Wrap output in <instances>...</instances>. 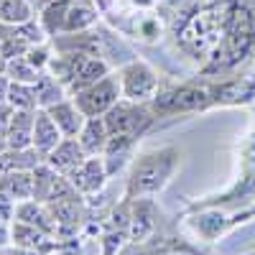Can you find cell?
Listing matches in <instances>:
<instances>
[{
	"label": "cell",
	"instance_id": "cell-1",
	"mask_svg": "<svg viewBox=\"0 0 255 255\" xmlns=\"http://www.w3.org/2000/svg\"><path fill=\"white\" fill-rule=\"evenodd\" d=\"M232 3L235 0H209L204 5L191 8L184 13V18L176 20V46L189 56V59H202L207 61L209 54L220 46L225 38L227 20L232 13Z\"/></svg>",
	"mask_w": 255,
	"mask_h": 255
},
{
	"label": "cell",
	"instance_id": "cell-2",
	"mask_svg": "<svg viewBox=\"0 0 255 255\" xmlns=\"http://www.w3.org/2000/svg\"><path fill=\"white\" fill-rule=\"evenodd\" d=\"M253 46H255V15L250 13V8H245L243 3L235 0L230 20H227L225 38L202 64V74L220 77L225 72H232L253 51Z\"/></svg>",
	"mask_w": 255,
	"mask_h": 255
},
{
	"label": "cell",
	"instance_id": "cell-3",
	"mask_svg": "<svg viewBox=\"0 0 255 255\" xmlns=\"http://www.w3.org/2000/svg\"><path fill=\"white\" fill-rule=\"evenodd\" d=\"M179 158L181 153L174 145L153 148V151H145L138 158H133L123 199H143V197H153L158 191H163L176 174Z\"/></svg>",
	"mask_w": 255,
	"mask_h": 255
},
{
	"label": "cell",
	"instance_id": "cell-4",
	"mask_svg": "<svg viewBox=\"0 0 255 255\" xmlns=\"http://www.w3.org/2000/svg\"><path fill=\"white\" fill-rule=\"evenodd\" d=\"M212 108L209 84H176V87L158 90L151 102L153 115H176V113H202Z\"/></svg>",
	"mask_w": 255,
	"mask_h": 255
},
{
	"label": "cell",
	"instance_id": "cell-5",
	"mask_svg": "<svg viewBox=\"0 0 255 255\" xmlns=\"http://www.w3.org/2000/svg\"><path fill=\"white\" fill-rule=\"evenodd\" d=\"M120 87H123V97L130 102H140V105H151L153 97L158 95L161 84H158V74L151 64H145L143 59H130L120 67Z\"/></svg>",
	"mask_w": 255,
	"mask_h": 255
},
{
	"label": "cell",
	"instance_id": "cell-6",
	"mask_svg": "<svg viewBox=\"0 0 255 255\" xmlns=\"http://www.w3.org/2000/svg\"><path fill=\"white\" fill-rule=\"evenodd\" d=\"M102 118H105V123H108V130L110 133H125V135L140 138L148 128H151V123H153L156 115L151 110V105L130 102V100L123 97Z\"/></svg>",
	"mask_w": 255,
	"mask_h": 255
},
{
	"label": "cell",
	"instance_id": "cell-7",
	"mask_svg": "<svg viewBox=\"0 0 255 255\" xmlns=\"http://www.w3.org/2000/svg\"><path fill=\"white\" fill-rule=\"evenodd\" d=\"M123 100V87H120V74H105L100 82H95L92 87L82 90L74 95L77 108L87 115V118H102L113 105Z\"/></svg>",
	"mask_w": 255,
	"mask_h": 255
},
{
	"label": "cell",
	"instance_id": "cell-8",
	"mask_svg": "<svg viewBox=\"0 0 255 255\" xmlns=\"http://www.w3.org/2000/svg\"><path fill=\"white\" fill-rule=\"evenodd\" d=\"M212 105L222 108H245L255 102V72H245L238 77H227L209 84Z\"/></svg>",
	"mask_w": 255,
	"mask_h": 255
},
{
	"label": "cell",
	"instance_id": "cell-9",
	"mask_svg": "<svg viewBox=\"0 0 255 255\" xmlns=\"http://www.w3.org/2000/svg\"><path fill=\"white\" fill-rule=\"evenodd\" d=\"M125 243H130V199H123L102 222L100 245L102 255H118Z\"/></svg>",
	"mask_w": 255,
	"mask_h": 255
},
{
	"label": "cell",
	"instance_id": "cell-10",
	"mask_svg": "<svg viewBox=\"0 0 255 255\" xmlns=\"http://www.w3.org/2000/svg\"><path fill=\"white\" fill-rule=\"evenodd\" d=\"M10 245L33 250L38 255H51V253H59L64 248H72L67 243L56 240L54 235H49V232L38 230L33 225H26V222H18V220L10 222Z\"/></svg>",
	"mask_w": 255,
	"mask_h": 255
},
{
	"label": "cell",
	"instance_id": "cell-11",
	"mask_svg": "<svg viewBox=\"0 0 255 255\" xmlns=\"http://www.w3.org/2000/svg\"><path fill=\"white\" fill-rule=\"evenodd\" d=\"M108 179H110V174H108V166H105L102 156H87L69 174V181L74 184V189L82 197L100 194L105 189V184H108Z\"/></svg>",
	"mask_w": 255,
	"mask_h": 255
},
{
	"label": "cell",
	"instance_id": "cell-12",
	"mask_svg": "<svg viewBox=\"0 0 255 255\" xmlns=\"http://www.w3.org/2000/svg\"><path fill=\"white\" fill-rule=\"evenodd\" d=\"M253 194H255V133H250L240 148V181L222 197V202L248 199Z\"/></svg>",
	"mask_w": 255,
	"mask_h": 255
},
{
	"label": "cell",
	"instance_id": "cell-13",
	"mask_svg": "<svg viewBox=\"0 0 255 255\" xmlns=\"http://www.w3.org/2000/svg\"><path fill=\"white\" fill-rule=\"evenodd\" d=\"M158 207L151 197L130 199V243H143L153 235L156 230Z\"/></svg>",
	"mask_w": 255,
	"mask_h": 255
},
{
	"label": "cell",
	"instance_id": "cell-14",
	"mask_svg": "<svg viewBox=\"0 0 255 255\" xmlns=\"http://www.w3.org/2000/svg\"><path fill=\"white\" fill-rule=\"evenodd\" d=\"M135 143H138V138H133V135L110 133L108 145H105V151H102V158H105V166H108V174H110V176L128 166V161L133 158Z\"/></svg>",
	"mask_w": 255,
	"mask_h": 255
},
{
	"label": "cell",
	"instance_id": "cell-15",
	"mask_svg": "<svg viewBox=\"0 0 255 255\" xmlns=\"http://www.w3.org/2000/svg\"><path fill=\"white\" fill-rule=\"evenodd\" d=\"M84 158H87V153H84V148L79 145L77 138H61V143L46 156V163L54 168V171L69 176Z\"/></svg>",
	"mask_w": 255,
	"mask_h": 255
},
{
	"label": "cell",
	"instance_id": "cell-16",
	"mask_svg": "<svg viewBox=\"0 0 255 255\" xmlns=\"http://www.w3.org/2000/svg\"><path fill=\"white\" fill-rule=\"evenodd\" d=\"M46 110L54 118V123L59 125V130H61L64 138H77L79 130H82V125H84V120H87V115L77 108L74 97L61 100V102L51 105V108H46Z\"/></svg>",
	"mask_w": 255,
	"mask_h": 255
},
{
	"label": "cell",
	"instance_id": "cell-17",
	"mask_svg": "<svg viewBox=\"0 0 255 255\" xmlns=\"http://www.w3.org/2000/svg\"><path fill=\"white\" fill-rule=\"evenodd\" d=\"M61 138L64 135L59 130V125L54 123V118L49 115V110L38 108L36 110V123H33V148L46 158L54 148L61 143Z\"/></svg>",
	"mask_w": 255,
	"mask_h": 255
},
{
	"label": "cell",
	"instance_id": "cell-18",
	"mask_svg": "<svg viewBox=\"0 0 255 255\" xmlns=\"http://www.w3.org/2000/svg\"><path fill=\"white\" fill-rule=\"evenodd\" d=\"M18 222H26V225H33L38 230L49 232V235H54L59 240V227H56V220L51 217V212L46 204H41L36 199H26V202H18L15 204V217Z\"/></svg>",
	"mask_w": 255,
	"mask_h": 255
},
{
	"label": "cell",
	"instance_id": "cell-19",
	"mask_svg": "<svg viewBox=\"0 0 255 255\" xmlns=\"http://www.w3.org/2000/svg\"><path fill=\"white\" fill-rule=\"evenodd\" d=\"M102 10L95 0H72L69 13H67V23H64L61 33H82L90 31L92 26H97Z\"/></svg>",
	"mask_w": 255,
	"mask_h": 255
},
{
	"label": "cell",
	"instance_id": "cell-20",
	"mask_svg": "<svg viewBox=\"0 0 255 255\" xmlns=\"http://www.w3.org/2000/svg\"><path fill=\"white\" fill-rule=\"evenodd\" d=\"M108 138H110V130H108V123L105 118H87L82 125V130L77 135L79 145L84 148L87 156H102L105 145H108Z\"/></svg>",
	"mask_w": 255,
	"mask_h": 255
},
{
	"label": "cell",
	"instance_id": "cell-21",
	"mask_svg": "<svg viewBox=\"0 0 255 255\" xmlns=\"http://www.w3.org/2000/svg\"><path fill=\"white\" fill-rule=\"evenodd\" d=\"M33 123H36V110H13L8 148H15V151L33 148Z\"/></svg>",
	"mask_w": 255,
	"mask_h": 255
},
{
	"label": "cell",
	"instance_id": "cell-22",
	"mask_svg": "<svg viewBox=\"0 0 255 255\" xmlns=\"http://www.w3.org/2000/svg\"><path fill=\"white\" fill-rule=\"evenodd\" d=\"M44 161L46 158L41 156L36 148H23V151L5 148V151H0V176L10 174V171H33V168Z\"/></svg>",
	"mask_w": 255,
	"mask_h": 255
},
{
	"label": "cell",
	"instance_id": "cell-23",
	"mask_svg": "<svg viewBox=\"0 0 255 255\" xmlns=\"http://www.w3.org/2000/svg\"><path fill=\"white\" fill-rule=\"evenodd\" d=\"M191 222H194L197 232L204 240H217L220 235H225V230L232 227V220L220 209H204L191 217Z\"/></svg>",
	"mask_w": 255,
	"mask_h": 255
},
{
	"label": "cell",
	"instance_id": "cell-24",
	"mask_svg": "<svg viewBox=\"0 0 255 255\" xmlns=\"http://www.w3.org/2000/svg\"><path fill=\"white\" fill-rule=\"evenodd\" d=\"M72 0H49L46 5L38 8V20L44 31L54 38L64 31V23H67V13H69Z\"/></svg>",
	"mask_w": 255,
	"mask_h": 255
},
{
	"label": "cell",
	"instance_id": "cell-25",
	"mask_svg": "<svg viewBox=\"0 0 255 255\" xmlns=\"http://www.w3.org/2000/svg\"><path fill=\"white\" fill-rule=\"evenodd\" d=\"M0 191L15 202L33 199V171H10L0 176Z\"/></svg>",
	"mask_w": 255,
	"mask_h": 255
},
{
	"label": "cell",
	"instance_id": "cell-26",
	"mask_svg": "<svg viewBox=\"0 0 255 255\" xmlns=\"http://www.w3.org/2000/svg\"><path fill=\"white\" fill-rule=\"evenodd\" d=\"M33 87H36V97H38V108H44V110L69 97V92L64 90V84H61L49 69L38 74V79H36Z\"/></svg>",
	"mask_w": 255,
	"mask_h": 255
},
{
	"label": "cell",
	"instance_id": "cell-27",
	"mask_svg": "<svg viewBox=\"0 0 255 255\" xmlns=\"http://www.w3.org/2000/svg\"><path fill=\"white\" fill-rule=\"evenodd\" d=\"M38 18V8L33 0H0V23L18 26Z\"/></svg>",
	"mask_w": 255,
	"mask_h": 255
},
{
	"label": "cell",
	"instance_id": "cell-28",
	"mask_svg": "<svg viewBox=\"0 0 255 255\" xmlns=\"http://www.w3.org/2000/svg\"><path fill=\"white\" fill-rule=\"evenodd\" d=\"M8 105H10L13 110H38L36 87H33V84H28V82H13L10 79Z\"/></svg>",
	"mask_w": 255,
	"mask_h": 255
},
{
	"label": "cell",
	"instance_id": "cell-29",
	"mask_svg": "<svg viewBox=\"0 0 255 255\" xmlns=\"http://www.w3.org/2000/svg\"><path fill=\"white\" fill-rule=\"evenodd\" d=\"M5 74L13 79V82H28V84H36L38 79V69L33 67V64L26 59V56H15L5 64Z\"/></svg>",
	"mask_w": 255,
	"mask_h": 255
},
{
	"label": "cell",
	"instance_id": "cell-30",
	"mask_svg": "<svg viewBox=\"0 0 255 255\" xmlns=\"http://www.w3.org/2000/svg\"><path fill=\"white\" fill-rule=\"evenodd\" d=\"M130 33H135V38L145 41V44H153V41H158V36H161V18L153 15V13L140 15L133 23Z\"/></svg>",
	"mask_w": 255,
	"mask_h": 255
},
{
	"label": "cell",
	"instance_id": "cell-31",
	"mask_svg": "<svg viewBox=\"0 0 255 255\" xmlns=\"http://www.w3.org/2000/svg\"><path fill=\"white\" fill-rule=\"evenodd\" d=\"M23 56L33 64V67H36L38 72H46V69H49V64H51L54 51H51V46H49V44H38V46H31Z\"/></svg>",
	"mask_w": 255,
	"mask_h": 255
},
{
	"label": "cell",
	"instance_id": "cell-32",
	"mask_svg": "<svg viewBox=\"0 0 255 255\" xmlns=\"http://www.w3.org/2000/svg\"><path fill=\"white\" fill-rule=\"evenodd\" d=\"M10 118H13V108L8 102L0 105V151L8 148V133H10Z\"/></svg>",
	"mask_w": 255,
	"mask_h": 255
},
{
	"label": "cell",
	"instance_id": "cell-33",
	"mask_svg": "<svg viewBox=\"0 0 255 255\" xmlns=\"http://www.w3.org/2000/svg\"><path fill=\"white\" fill-rule=\"evenodd\" d=\"M15 199H10L5 191H0V222H13L15 217Z\"/></svg>",
	"mask_w": 255,
	"mask_h": 255
},
{
	"label": "cell",
	"instance_id": "cell-34",
	"mask_svg": "<svg viewBox=\"0 0 255 255\" xmlns=\"http://www.w3.org/2000/svg\"><path fill=\"white\" fill-rule=\"evenodd\" d=\"M10 248V222H0V250Z\"/></svg>",
	"mask_w": 255,
	"mask_h": 255
},
{
	"label": "cell",
	"instance_id": "cell-35",
	"mask_svg": "<svg viewBox=\"0 0 255 255\" xmlns=\"http://www.w3.org/2000/svg\"><path fill=\"white\" fill-rule=\"evenodd\" d=\"M8 90H10V77L8 74H0V105L8 102Z\"/></svg>",
	"mask_w": 255,
	"mask_h": 255
},
{
	"label": "cell",
	"instance_id": "cell-36",
	"mask_svg": "<svg viewBox=\"0 0 255 255\" xmlns=\"http://www.w3.org/2000/svg\"><path fill=\"white\" fill-rule=\"evenodd\" d=\"M3 255H38V253L26 250V248H15V245H10V248H5V253H3Z\"/></svg>",
	"mask_w": 255,
	"mask_h": 255
},
{
	"label": "cell",
	"instance_id": "cell-37",
	"mask_svg": "<svg viewBox=\"0 0 255 255\" xmlns=\"http://www.w3.org/2000/svg\"><path fill=\"white\" fill-rule=\"evenodd\" d=\"M255 215V207L253 209H248V212H243V215H235V217H232V225H238V222H245L248 217H253Z\"/></svg>",
	"mask_w": 255,
	"mask_h": 255
},
{
	"label": "cell",
	"instance_id": "cell-38",
	"mask_svg": "<svg viewBox=\"0 0 255 255\" xmlns=\"http://www.w3.org/2000/svg\"><path fill=\"white\" fill-rule=\"evenodd\" d=\"M95 3L100 5V10H102V13H108V10L115 5V0H95Z\"/></svg>",
	"mask_w": 255,
	"mask_h": 255
},
{
	"label": "cell",
	"instance_id": "cell-39",
	"mask_svg": "<svg viewBox=\"0 0 255 255\" xmlns=\"http://www.w3.org/2000/svg\"><path fill=\"white\" fill-rule=\"evenodd\" d=\"M130 3H133V5L140 10V8H151V5L156 3V0H130Z\"/></svg>",
	"mask_w": 255,
	"mask_h": 255
},
{
	"label": "cell",
	"instance_id": "cell-40",
	"mask_svg": "<svg viewBox=\"0 0 255 255\" xmlns=\"http://www.w3.org/2000/svg\"><path fill=\"white\" fill-rule=\"evenodd\" d=\"M5 64H8V61L3 59V54H0V74H5Z\"/></svg>",
	"mask_w": 255,
	"mask_h": 255
},
{
	"label": "cell",
	"instance_id": "cell-41",
	"mask_svg": "<svg viewBox=\"0 0 255 255\" xmlns=\"http://www.w3.org/2000/svg\"><path fill=\"white\" fill-rule=\"evenodd\" d=\"M33 3H36V8H41V5H46L49 0H33Z\"/></svg>",
	"mask_w": 255,
	"mask_h": 255
},
{
	"label": "cell",
	"instance_id": "cell-42",
	"mask_svg": "<svg viewBox=\"0 0 255 255\" xmlns=\"http://www.w3.org/2000/svg\"><path fill=\"white\" fill-rule=\"evenodd\" d=\"M248 255H255V250H253V253H248Z\"/></svg>",
	"mask_w": 255,
	"mask_h": 255
},
{
	"label": "cell",
	"instance_id": "cell-43",
	"mask_svg": "<svg viewBox=\"0 0 255 255\" xmlns=\"http://www.w3.org/2000/svg\"><path fill=\"white\" fill-rule=\"evenodd\" d=\"M174 255H176V253H174Z\"/></svg>",
	"mask_w": 255,
	"mask_h": 255
}]
</instances>
